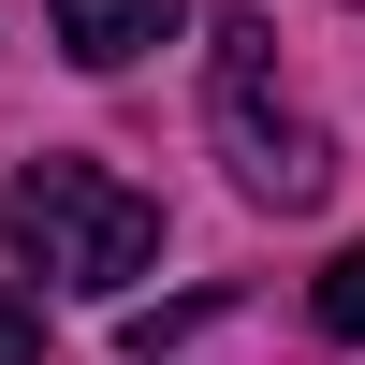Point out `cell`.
<instances>
[{
  "label": "cell",
  "instance_id": "6da1fadb",
  "mask_svg": "<svg viewBox=\"0 0 365 365\" xmlns=\"http://www.w3.org/2000/svg\"><path fill=\"white\" fill-rule=\"evenodd\" d=\"M0 234H15V263L44 292H132L146 263H161V205L132 190V175L103 161H15V190H0Z\"/></svg>",
  "mask_w": 365,
  "mask_h": 365
},
{
  "label": "cell",
  "instance_id": "7a4b0ae2",
  "mask_svg": "<svg viewBox=\"0 0 365 365\" xmlns=\"http://www.w3.org/2000/svg\"><path fill=\"white\" fill-rule=\"evenodd\" d=\"M220 146L249 205H322L336 190V132L278 103V58H263V15H220Z\"/></svg>",
  "mask_w": 365,
  "mask_h": 365
},
{
  "label": "cell",
  "instance_id": "3957f363",
  "mask_svg": "<svg viewBox=\"0 0 365 365\" xmlns=\"http://www.w3.org/2000/svg\"><path fill=\"white\" fill-rule=\"evenodd\" d=\"M44 15H58V58L132 73L146 44H175V29H190V0H44Z\"/></svg>",
  "mask_w": 365,
  "mask_h": 365
},
{
  "label": "cell",
  "instance_id": "277c9868",
  "mask_svg": "<svg viewBox=\"0 0 365 365\" xmlns=\"http://www.w3.org/2000/svg\"><path fill=\"white\" fill-rule=\"evenodd\" d=\"M307 307H322V336H351V351H365V249L322 263V292H307Z\"/></svg>",
  "mask_w": 365,
  "mask_h": 365
},
{
  "label": "cell",
  "instance_id": "5b68a950",
  "mask_svg": "<svg viewBox=\"0 0 365 365\" xmlns=\"http://www.w3.org/2000/svg\"><path fill=\"white\" fill-rule=\"evenodd\" d=\"M0 365H44V307H29V278H0Z\"/></svg>",
  "mask_w": 365,
  "mask_h": 365
}]
</instances>
